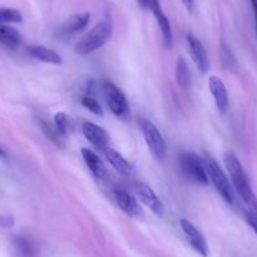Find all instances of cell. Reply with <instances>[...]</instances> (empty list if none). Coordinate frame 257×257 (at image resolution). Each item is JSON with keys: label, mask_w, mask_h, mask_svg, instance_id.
Wrapping results in <instances>:
<instances>
[{"label": "cell", "mask_w": 257, "mask_h": 257, "mask_svg": "<svg viewBox=\"0 0 257 257\" xmlns=\"http://www.w3.org/2000/svg\"><path fill=\"white\" fill-rule=\"evenodd\" d=\"M23 21V16L17 9L0 8V24L21 23Z\"/></svg>", "instance_id": "603a6c76"}, {"label": "cell", "mask_w": 257, "mask_h": 257, "mask_svg": "<svg viewBox=\"0 0 257 257\" xmlns=\"http://www.w3.org/2000/svg\"><path fill=\"white\" fill-rule=\"evenodd\" d=\"M81 155H82L85 164L87 165V168L90 169V172L92 173V175L96 179H103V178H106L107 169H106L105 164L100 159V157L93 150L87 149V148H82Z\"/></svg>", "instance_id": "9a60e30c"}, {"label": "cell", "mask_w": 257, "mask_h": 257, "mask_svg": "<svg viewBox=\"0 0 257 257\" xmlns=\"http://www.w3.org/2000/svg\"><path fill=\"white\" fill-rule=\"evenodd\" d=\"M182 3L189 12H192L194 9V0H182Z\"/></svg>", "instance_id": "f546056e"}, {"label": "cell", "mask_w": 257, "mask_h": 257, "mask_svg": "<svg viewBox=\"0 0 257 257\" xmlns=\"http://www.w3.org/2000/svg\"><path fill=\"white\" fill-rule=\"evenodd\" d=\"M82 133L86 139L96 148V149L103 150L108 147L110 143V135L105 128L98 126L97 123L85 121L82 123Z\"/></svg>", "instance_id": "8fae6325"}, {"label": "cell", "mask_w": 257, "mask_h": 257, "mask_svg": "<svg viewBox=\"0 0 257 257\" xmlns=\"http://www.w3.org/2000/svg\"><path fill=\"white\" fill-rule=\"evenodd\" d=\"M103 155H105L106 160L110 163L111 167L118 173V174L123 175V177H130L133 174V165L122 157L118 152H116L115 149H111V148H106L102 150Z\"/></svg>", "instance_id": "5bb4252c"}, {"label": "cell", "mask_w": 257, "mask_h": 257, "mask_svg": "<svg viewBox=\"0 0 257 257\" xmlns=\"http://www.w3.org/2000/svg\"><path fill=\"white\" fill-rule=\"evenodd\" d=\"M22 34L16 28L0 24V44L8 47L11 49H16L21 46Z\"/></svg>", "instance_id": "ac0fdd59"}, {"label": "cell", "mask_w": 257, "mask_h": 257, "mask_svg": "<svg viewBox=\"0 0 257 257\" xmlns=\"http://www.w3.org/2000/svg\"><path fill=\"white\" fill-rule=\"evenodd\" d=\"M54 126L64 138L72 132V121L64 112H57L54 115Z\"/></svg>", "instance_id": "7402d4cb"}, {"label": "cell", "mask_w": 257, "mask_h": 257, "mask_svg": "<svg viewBox=\"0 0 257 257\" xmlns=\"http://www.w3.org/2000/svg\"><path fill=\"white\" fill-rule=\"evenodd\" d=\"M14 226V217L11 214H0V227L3 228H12Z\"/></svg>", "instance_id": "4316f807"}, {"label": "cell", "mask_w": 257, "mask_h": 257, "mask_svg": "<svg viewBox=\"0 0 257 257\" xmlns=\"http://www.w3.org/2000/svg\"><path fill=\"white\" fill-rule=\"evenodd\" d=\"M38 122L42 128V132L44 133V135H46V137L48 138V139L51 140L56 147L64 148V137L58 132V130H57L56 126L53 127V126L49 125L48 122H46V121L43 120H39Z\"/></svg>", "instance_id": "ffe728a7"}, {"label": "cell", "mask_w": 257, "mask_h": 257, "mask_svg": "<svg viewBox=\"0 0 257 257\" xmlns=\"http://www.w3.org/2000/svg\"><path fill=\"white\" fill-rule=\"evenodd\" d=\"M0 157H7L6 152H4V150L2 149V148H0Z\"/></svg>", "instance_id": "4dcf8cb0"}, {"label": "cell", "mask_w": 257, "mask_h": 257, "mask_svg": "<svg viewBox=\"0 0 257 257\" xmlns=\"http://www.w3.org/2000/svg\"><path fill=\"white\" fill-rule=\"evenodd\" d=\"M113 198H115L116 204L120 207L121 211L127 214L128 217L139 219L144 214L142 207L138 203L137 198L128 192H126V190L121 189V188H116L113 190Z\"/></svg>", "instance_id": "9c48e42d"}, {"label": "cell", "mask_w": 257, "mask_h": 257, "mask_svg": "<svg viewBox=\"0 0 257 257\" xmlns=\"http://www.w3.org/2000/svg\"><path fill=\"white\" fill-rule=\"evenodd\" d=\"M102 90L111 112L116 117L123 118V120L127 118L130 116V107H128L127 100H126V96L123 95L122 91L110 81H103Z\"/></svg>", "instance_id": "8992f818"}, {"label": "cell", "mask_w": 257, "mask_h": 257, "mask_svg": "<svg viewBox=\"0 0 257 257\" xmlns=\"http://www.w3.org/2000/svg\"><path fill=\"white\" fill-rule=\"evenodd\" d=\"M12 243L14 248L17 249L22 257H33L34 256V246L28 238L23 236H13L12 237Z\"/></svg>", "instance_id": "44dd1931"}, {"label": "cell", "mask_w": 257, "mask_h": 257, "mask_svg": "<svg viewBox=\"0 0 257 257\" xmlns=\"http://www.w3.org/2000/svg\"><path fill=\"white\" fill-rule=\"evenodd\" d=\"M27 51H28L29 56L33 57L34 59L44 62V63L62 64V57L53 49H49L44 46H29Z\"/></svg>", "instance_id": "e0dca14e"}, {"label": "cell", "mask_w": 257, "mask_h": 257, "mask_svg": "<svg viewBox=\"0 0 257 257\" xmlns=\"http://www.w3.org/2000/svg\"><path fill=\"white\" fill-rule=\"evenodd\" d=\"M187 43L188 48H189V53L190 56H192L194 64H196L197 68H198V71L202 75H206L209 71L211 63H209L208 54H207V51L206 48H204L203 43H202L197 37L193 36V34H188Z\"/></svg>", "instance_id": "ba28073f"}, {"label": "cell", "mask_w": 257, "mask_h": 257, "mask_svg": "<svg viewBox=\"0 0 257 257\" xmlns=\"http://www.w3.org/2000/svg\"><path fill=\"white\" fill-rule=\"evenodd\" d=\"M135 192L137 196L139 197L140 201L157 216H163L164 214V204H163L162 199L155 194L154 190L149 187V185L144 184V183H137L135 184Z\"/></svg>", "instance_id": "30bf717a"}, {"label": "cell", "mask_w": 257, "mask_h": 257, "mask_svg": "<svg viewBox=\"0 0 257 257\" xmlns=\"http://www.w3.org/2000/svg\"><path fill=\"white\" fill-rule=\"evenodd\" d=\"M90 23V13H81L72 16L59 28V36L71 37L82 32Z\"/></svg>", "instance_id": "4fadbf2b"}, {"label": "cell", "mask_w": 257, "mask_h": 257, "mask_svg": "<svg viewBox=\"0 0 257 257\" xmlns=\"http://www.w3.org/2000/svg\"><path fill=\"white\" fill-rule=\"evenodd\" d=\"M208 86L218 111L222 115H226L229 107V96L223 81L219 77H217V76H211L208 81Z\"/></svg>", "instance_id": "7c38bea8"}, {"label": "cell", "mask_w": 257, "mask_h": 257, "mask_svg": "<svg viewBox=\"0 0 257 257\" xmlns=\"http://www.w3.org/2000/svg\"><path fill=\"white\" fill-rule=\"evenodd\" d=\"M179 224L180 228L184 232L185 237H187L188 242L194 248V251L198 252L203 257L208 256V244H207V241L203 234H202V232L192 222L185 218L180 219Z\"/></svg>", "instance_id": "52a82bcc"}, {"label": "cell", "mask_w": 257, "mask_h": 257, "mask_svg": "<svg viewBox=\"0 0 257 257\" xmlns=\"http://www.w3.org/2000/svg\"><path fill=\"white\" fill-rule=\"evenodd\" d=\"M221 57L223 63L226 64L227 67H236V58H234L233 53L231 52V49L228 48L227 46L222 44L221 47Z\"/></svg>", "instance_id": "d4e9b609"}, {"label": "cell", "mask_w": 257, "mask_h": 257, "mask_svg": "<svg viewBox=\"0 0 257 257\" xmlns=\"http://www.w3.org/2000/svg\"><path fill=\"white\" fill-rule=\"evenodd\" d=\"M152 13L154 14L155 19H157L158 26H159L160 32H162L163 41H164L165 47H168V48H172V46H173L172 26H170L169 19L167 18V16H165L164 12H163L162 6H160V4L155 6L154 8L152 9Z\"/></svg>", "instance_id": "2e32d148"}, {"label": "cell", "mask_w": 257, "mask_h": 257, "mask_svg": "<svg viewBox=\"0 0 257 257\" xmlns=\"http://www.w3.org/2000/svg\"><path fill=\"white\" fill-rule=\"evenodd\" d=\"M179 165L183 175L190 182H194L201 185H208L209 179L206 168H204V162L196 153H182L179 158Z\"/></svg>", "instance_id": "277c9868"}, {"label": "cell", "mask_w": 257, "mask_h": 257, "mask_svg": "<svg viewBox=\"0 0 257 257\" xmlns=\"http://www.w3.org/2000/svg\"><path fill=\"white\" fill-rule=\"evenodd\" d=\"M139 126L153 157L160 162L164 160V158L167 157V143H165L162 133L159 132V128L152 121L144 117L139 120Z\"/></svg>", "instance_id": "5b68a950"}, {"label": "cell", "mask_w": 257, "mask_h": 257, "mask_svg": "<svg viewBox=\"0 0 257 257\" xmlns=\"http://www.w3.org/2000/svg\"><path fill=\"white\" fill-rule=\"evenodd\" d=\"M224 165H226V169L231 178V183L237 194L241 197L244 203L251 204L253 202V193H252L248 177H247L238 158L233 153H227L224 155Z\"/></svg>", "instance_id": "7a4b0ae2"}, {"label": "cell", "mask_w": 257, "mask_h": 257, "mask_svg": "<svg viewBox=\"0 0 257 257\" xmlns=\"http://www.w3.org/2000/svg\"><path fill=\"white\" fill-rule=\"evenodd\" d=\"M203 162L207 175H208V179L211 180L212 184L214 185L217 192L219 193V196H221L227 203H233V189H232V185L231 183H229L228 177H227L226 173L223 172V169H222V168L219 167L218 163H217L213 158L209 157V155H207V157L204 158Z\"/></svg>", "instance_id": "3957f363"}, {"label": "cell", "mask_w": 257, "mask_h": 257, "mask_svg": "<svg viewBox=\"0 0 257 257\" xmlns=\"http://www.w3.org/2000/svg\"><path fill=\"white\" fill-rule=\"evenodd\" d=\"M138 3H139V6L142 7V8L148 9V11L152 12V9L154 8L155 6H158V4H160V2L159 0H138Z\"/></svg>", "instance_id": "83f0119b"}, {"label": "cell", "mask_w": 257, "mask_h": 257, "mask_svg": "<svg viewBox=\"0 0 257 257\" xmlns=\"http://www.w3.org/2000/svg\"><path fill=\"white\" fill-rule=\"evenodd\" d=\"M249 3H251L252 11H253L254 26H256V34H257V0H249Z\"/></svg>", "instance_id": "f1b7e54d"}, {"label": "cell", "mask_w": 257, "mask_h": 257, "mask_svg": "<svg viewBox=\"0 0 257 257\" xmlns=\"http://www.w3.org/2000/svg\"><path fill=\"white\" fill-rule=\"evenodd\" d=\"M244 219H246V222L248 223V226L253 229L254 233L257 234V214L248 209V211L244 212Z\"/></svg>", "instance_id": "484cf974"}, {"label": "cell", "mask_w": 257, "mask_h": 257, "mask_svg": "<svg viewBox=\"0 0 257 257\" xmlns=\"http://www.w3.org/2000/svg\"><path fill=\"white\" fill-rule=\"evenodd\" d=\"M81 103L87 108L88 111L93 113V115H97V116H103V110L101 107L100 102L96 100L93 96L90 95H83L82 98H81Z\"/></svg>", "instance_id": "cb8c5ba5"}, {"label": "cell", "mask_w": 257, "mask_h": 257, "mask_svg": "<svg viewBox=\"0 0 257 257\" xmlns=\"http://www.w3.org/2000/svg\"><path fill=\"white\" fill-rule=\"evenodd\" d=\"M113 32V24L110 17H106L98 22L90 32L81 37L75 44V52L78 56H88L97 51L110 41Z\"/></svg>", "instance_id": "6da1fadb"}, {"label": "cell", "mask_w": 257, "mask_h": 257, "mask_svg": "<svg viewBox=\"0 0 257 257\" xmlns=\"http://www.w3.org/2000/svg\"><path fill=\"white\" fill-rule=\"evenodd\" d=\"M175 78L180 87L184 90L188 88L190 82V73L184 57H178L177 63H175Z\"/></svg>", "instance_id": "d6986e66"}]
</instances>
